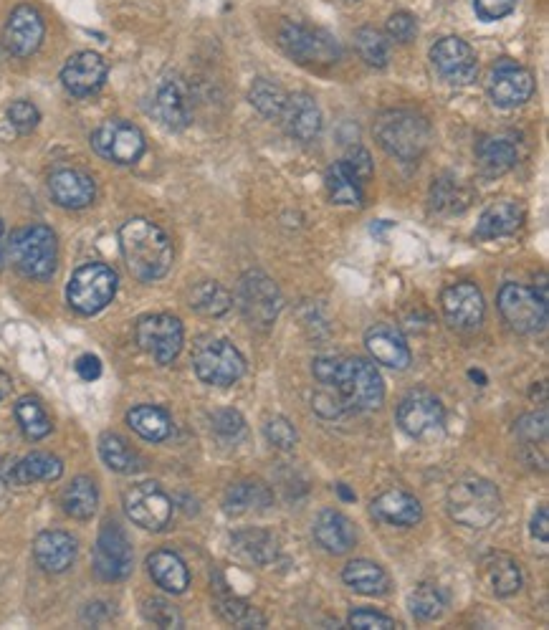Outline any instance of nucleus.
<instances>
[{"instance_id":"f257e3e1","label":"nucleus","mask_w":549,"mask_h":630,"mask_svg":"<svg viewBox=\"0 0 549 630\" xmlns=\"http://www.w3.org/2000/svg\"><path fill=\"white\" fill-rule=\"evenodd\" d=\"M322 388L334 390L347 410H375L385 400V383L377 367L362 357H319L312 365Z\"/></svg>"},{"instance_id":"f03ea898","label":"nucleus","mask_w":549,"mask_h":630,"mask_svg":"<svg viewBox=\"0 0 549 630\" xmlns=\"http://www.w3.org/2000/svg\"><path fill=\"white\" fill-rule=\"evenodd\" d=\"M119 248L130 274L140 281H157L173 266V243L160 226L132 218L119 231Z\"/></svg>"},{"instance_id":"7ed1b4c3","label":"nucleus","mask_w":549,"mask_h":630,"mask_svg":"<svg viewBox=\"0 0 549 630\" xmlns=\"http://www.w3.org/2000/svg\"><path fill=\"white\" fill-rule=\"evenodd\" d=\"M448 514L461 527L486 529L501 514L499 489L481 476L458 479L448 489Z\"/></svg>"},{"instance_id":"20e7f679","label":"nucleus","mask_w":549,"mask_h":630,"mask_svg":"<svg viewBox=\"0 0 549 630\" xmlns=\"http://www.w3.org/2000/svg\"><path fill=\"white\" fill-rule=\"evenodd\" d=\"M375 135L390 155L403 162L420 160L433 140L431 124L420 114L408 112V109L385 112L383 117L377 119Z\"/></svg>"},{"instance_id":"39448f33","label":"nucleus","mask_w":549,"mask_h":630,"mask_svg":"<svg viewBox=\"0 0 549 630\" xmlns=\"http://www.w3.org/2000/svg\"><path fill=\"white\" fill-rule=\"evenodd\" d=\"M8 254L16 269L28 279H49L56 271L59 246L49 226H28L16 231L8 243Z\"/></svg>"},{"instance_id":"423d86ee","label":"nucleus","mask_w":549,"mask_h":630,"mask_svg":"<svg viewBox=\"0 0 549 630\" xmlns=\"http://www.w3.org/2000/svg\"><path fill=\"white\" fill-rule=\"evenodd\" d=\"M117 294V274L107 264H84L74 271L66 297L74 312L92 317L99 314Z\"/></svg>"},{"instance_id":"0eeeda50","label":"nucleus","mask_w":549,"mask_h":630,"mask_svg":"<svg viewBox=\"0 0 549 630\" xmlns=\"http://www.w3.org/2000/svg\"><path fill=\"white\" fill-rule=\"evenodd\" d=\"M236 302L243 319L256 329H269L284 307L279 286L261 271H248L241 276L236 289Z\"/></svg>"},{"instance_id":"6e6552de","label":"nucleus","mask_w":549,"mask_h":630,"mask_svg":"<svg viewBox=\"0 0 549 630\" xmlns=\"http://www.w3.org/2000/svg\"><path fill=\"white\" fill-rule=\"evenodd\" d=\"M193 370L205 385L228 388L238 383L246 372V360L241 352L221 337H208L193 352Z\"/></svg>"},{"instance_id":"1a4fd4ad","label":"nucleus","mask_w":549,"mask_h":630,"mask_svg":"<svg viewBox=\"0 0 549 630\" xmlns=\"http://www.w3.org/2000/svg\"><path fill=\"white\" fill-rule=\"evenodd\" d=\"M279 44L299 64H337L342 56L340 44L332 33L304 23H284L279 31Z\"/></svg>"},{"instance_id":"9d476101","label":"nucleus","mask_w":549,"mask_h":630,"mask_svg":"<svg viewBox=\"0 0 549 630\" xmlns=\"http://www.w3.org/2000/svg\"><path fill=\"white\" fill-rule=\"evenodd\" d=\"M496 304H499L501 317L514 332L532 334L547 327V297H539L534 289L509 281L499 289Z\"/></svg>"},{"instance_id":"9b49d317","label":"nucleus","mask_w":549,"mask_h":630,"mask_svg":"<svg viewBox=\"0 0 549 630\" xmlns=\"http://www.w3.org/2000/svg\"><path fill=\"white\" fill-rule=\"evenodd\" d=\"M446 423V410L441 400L428 390H413L398 405V426L405 436L418 441H431L441 436Z\"/></svg>"},{"instance_id":"f8f14e48","label":"nucleus","mask_w":549,"mask_h":630,"mask_svg":"<svg viewBox=\"0 0 549 630\" xmlns=\"http://www.w3.org/2000/svg\"><path fill=\"white\" fill-rule=\"evenodd\" d=\"M124 512L137 527L147 532H160L173 519V501L155 481H142L124 491Z\"/></svg>"},{"instance_id":"ddd939ff","label":"nucleus","mask_w":549,"mask_h":630,"mask_svg":"<svg viewBox=\"0 0 549 630\" xmlns=\"http://www.w3.org/2000/svg\"><path fill=\"white\" fill-rule=\"evenodd\" d=\"M137 345L155 357L157 365H170L183 350V322L173 314H150L137 322Z\"/></svg>"},{"instance_id":"4468645a","label":"nucleus","mask_w":549,"mask_h":630,"mask_svg":"<svg viewBox=\"0 0 549 630\" xmlns=\"http://www.w3.org/2000/svg\"><path fill=\"white\" fill-rule=\"evenodd\" d=\"M92 145L104 160L117 162V165H132L145 152V135L132 122L109 119L102 127H97V132L92 135Z\"/></svg>"},{"instance_id":"2eb2a0df","label":"nucleus","mask_w":549,"mask_h":630,"mask_svg":"<svg viewBox=\"0 0 549 630\" xmlns=\"http://www.w3.org/2000/svg\"><path fill=\"white\" fill-rule=\"evenodd\" d=\"M132 544L127 539V534L119 529V524L109 522L104 524V529L99 532L97 547H94V570L102 580L117 582L132 572Z\"/></svg>"},{"instance_id":"dca6fc26","label":"nucleus","mask_w":549,"mask_h":630,"mask_svg":"<svg viewBox=\"0 0 549 630\" xmlns=\"http://www.w3.org/2000/svg\"><path fill=\"white\" fill-rule=\"evenodd\" d=\"M431 61L438 74L453 87H466L479 74V61H476L474 49L458 36H446L436 41V46L431 49Z\"/></svg>"},{"instance_id":"f3484780","label":"nucleus","mask_w":549,"mask_h":630,"mask_svg":"<svg viewBox=\"0 0 549 630\" xmlns=\"http://www.w3.org/2000/svg\"><path fill=\"white\" fill-rule=\"evenodd\" d=\"M443 317L451 324L453 329H461V332H471V329H479L484 322V294L476 284L471 281H458L451 284L441 297Z\"/></svg>"},{"instance_id":"a211bd4d","label":"nucleus","mask_w":549,"mask_h":630,"mask_svg":"<svg viewBox=\"0 0 549 630\" xmlns=\"http://www.w3.org/2000/svg\"><path fill=\"white\" fill-rule=\"evenodd\" d=\"M489 94L496 107H519L534 94L532 71L514 64V61H501L499 66H494V74H491Z\"/></svg>"},{"instance_id":"6ab92c4d","label":"nucleus","mask_w":549,"mask_h":630,"mask_svg":"<svg viewBox=\"0 0 549 630\" xmlns=\"http://www.w3.org/2000/svg\"><path fill=\"white\" fill-rule=\"evenodd\" d=\"M104 79H107V64L94 51H79L61 69V81L74 97H89L102 89Z\"/></svg>"},{"instance_id":"aec40b11","label":"nucleus","mask_w":549,"mask_h":630,"mask_svg":"<svg viewBox=\"0 0 549 630\" xmlns=\"http://www.w3.org/2000/svg\"><path fill=\"white\" fill-rule=\"evenodd\" d=\"M44 18L33 6H18L11 13L6 26V49L13 56L36 54L41 41H44Z\"/></svg>"},{"instance_id":"412c9836","label":"nucleus","mask_w":549,"mask_h":630,"mask_svg":"<svg viewBox=\"0 0 549 630\" xmlns=\"http://www.w3.org/2000/svg\"><path fill=\"white\" fill-rule=\"evenodd\" d=\"M365 347L377 365H385L390 370H405L410 365L408 342L393 324H375L367 329Z\"/></svg>"},{"instance_id":"4be33fe9","label":"nucleus","mask_w":549,"mask_h":630,"mask_svg":"<svg viewBox=\"0 0 549 630\" xmlns=\"http://www.w3.org/2000/svg\"><path fill=\"white\" fill-rule=\"evenodd\" d=\"M281 119H284L286 132L299 142H312L322 132V109L317 99L304 92L286 97Z\"/></svg>"},{"instance_id":"5701e85b","label":"nucleus","mask_w":549,"mask_h":630,"mask_svg":"<svg viewBox=\"0 0 549 630\" xmlns=\"http://www.w3.org/2000/svg\"><path fill=\"white\" fill-rule=\"evenodd\" d=\"M314 539L332 555H345L357 542L355 524L337 509H322L314 519Z\"/></svg>"},{"instance_id":"b1692460","label":"nucleus","mask_w":549,"mask_h":630,"mask_svg":"<svg viewBox=\"0 0 549 630\" xmlns=\"http://www.w3.org/2000/svg\"><path fill=\"white\" fill-rule=\"evenodd\" d=\"M49 190L51 198L61 205V208H87L89 203L97 195V188H94V180L89 178L87 173H79V170H71V167H64V170H56L49 178Z\"/></svg>"},{"instance_id":"393cba45","label":"nucleus","mask_w":549,"mask_h":630,"mask_svg":"<svg viewBox=\"0 0 549 630\" xmlns=\"http://www.w3.org/2000/svg\"><path fill=\"white\" fill-rule=\"evenodd\" d=\"M372 517L393 527H415L423 519V507L413 494L400 489H390L377 496L370 504Z\"/></svg>"},{"instance_id":"a878e982","label":"nucleus","mask_w":549,"mask_h":630,"mask_svg":"<svg viewBox=\"0 0 549 630\" xmlns=\"http://www.w3.org/2000/svg\"><path fill=\"white\" fill-rule=\"evenodd\" d=\"M33 557L46 572H66L76 560V539L59 529L41 532L33 542Z\"/></svg>"},{"instance_id":"bb28decb","label":"nucleus","mask_w":549,"mask_h":630,"mask_svg":"<svg viewBox=\"0 0 549 630\" xmlns=\"http://www.w3.org/2000/svg\"><path fill=\"white\" fill-rule=\"evenodd\" d=\"M481 577L491 593L499 598H509V595L519 593V587H522V567L504 552H491L481 560Z\"/></svg>"},{"instance_id":"cd10ccee","label":"nucleus","mask_w":549,"mask_h":630,"mask_svg":"<svg viewBox=\"0 0 549 630\" xmlns=\"http://www.w3.org/2000/svg\"><path fill=\"white\" fill-rule=\"evenodd\" d=\"M147 572H150L152 580L165 590V593L180 595L188 590L190 585V572L188 565L183 562V557L175 555L170 550H157L147 557Z\"/></svg>"},{"instance_id":"c85d7f7f","label":"nucleus","mask_w":549,"mask_h":630,"mask_svg":"<svg viewBox=\"0 0 549 630\" xmlns=\"http://www.w3.org/2000/svg\"><path fill=\"white\" fill-rule=\"evenodd\" d=\"M524 223V208L514 200H499L491 203L489 208L481 213L479 226H476V236L479 238H499L509 236L517 231Z\"/></svg>"},{"instance_id":"c756f323","label":"nucleus","mask_w":549,"mask_h":630,"mask_svg":"<svg viewBox=\"0 0 549 630\" xmlns=\"http://www.w3.org/2000/svg\"><path fill=\"white\" fill-rule=\"evenodd\" d=\"M155 114L162 119V124H167L170 130H185L190 122V107L188 99H185L183 87L180 81L165 79L157 89L155 97Z\"/></svg>"},{"instance_id":"7c9ffc66","label":"nucleus","mask_w":549,"mask_h":630,"mask_svg":"<svg viewBox=\"0 0 549 630\" xmlns=\"http://www.w3.org/2000/svg\"><path fill=\"white\" fill-rule=\"evenodd\" d=\"M342 580L360 595H385L390 590V577L383 567L370 560H352L350 565L342 570Z\"/></svg>"},{"instance_id":"2f4dec72","label":"nucleus","mask_w":549,"mask_h":630,"mask_svg":"<svg viewBox=\"0 0 549 630\" xmlns=\"http://www.w3.org/2000/svg\"><path fill=\"white\" fill-rule=\"evenodd\" d=\"M231 544L233 552L251 565H269L279 555V544H276L274 534L264 532V529H243V532L233 534Z\"/></svg>"},{"instance_id":"473e14b6","label":"nucleus","mask_w":549,"mask_h":630,"mask_svg":"<svg viewBox=\"0 0 549 630\" xmlns=\"http://www.w3.org/2000/svg\"><path fill=\"white\" fill-rule=\"evenodd\" d=\"M271 491L266 489L259 481H238V484L228 486L226 499H223V507L228 514H251V512H264L271 507Z\"/></svg>"},{"instance_id":"72a5a7b5","label":"nucleus","mask_w":549,"mask_h":630,"mask_svg":"<svg viewBox=\"0 0 549 630\" xmlns=\"http://www.w3.org/2000/svg\"><path fill=\"white\" fill-rule=\"evenodd\" d=\"M127 423H130L132 431L140 438L152 443H160L165 438H170L173 433V420L157 405H135V408L127 413Z\"/></svg>"},{"instance_id":"f704fd0d","label":"nucleus","mask_w":549,"mask_h":630,"mask_svg":"<svg viewBox=\"0 0 549 630\" xmlns=\"http://www.w3.org/2000/svg\"><path fill=\"white\" fill-rule=\"evenodd\" d=\"M324 183H327L329 198H332L334 203H340V205H360L362 203V185H365V180H362L360 175L352 170L350 162L347 160L334 162V165L327 170V178H324Z\"/></svg>"},{"instance_id":"c9c22d12","label":"nucleus","mask_w":549,"mask_h":630,"mask_svg":"<svg viewBox=\"0 0 549 630\" xmlns=\"http://www.w3.org/2000/svg\"><path fill=\"white\" fill-rule=\"evenodd\" d=\"M476 160H479L481 173L499 178L517 165V147L499 137H486L476 145Z\"/></svg>"},{"instance_id":"e433bc0d","label":"nucleus","mask_w":549,"mask_h":630,"mask_svg":"<svg viewBox=\"0 0 549 630\" xmlns=\"http://www.w3.org/2000/svg\"><path fill=\"white\" fill-rule=\"evenodd\" d=\"M61 507H64V512L74 519L94 517V512H97L99 507V489L97 484H94V479H89V476H76V479L64 489Z\"/></svg>"},{"instance_id":"4c0bfd02","label":"nucleus","mask_w":549,"mask_h":630,"mask_svg":"<svg viewBox=\"0 0 549 630\" xmlns=\"http://www.w3.org/2000/svg\"><path fill=\"white\" fill-rule=\"evenodd\" d=\"M64 474V464L54 453H31L13 466L16 484H33V481H56Z\"/></svg>"},{"instance_id":"58836bf2","label":"nucleus","mask_w":549,"mask_h":630,"mask_svg":"<svg viewBox=\"0 0 549 630\" xmlns=\"http://www.w3.org/2000/svg\"><path fill=\"white\" fill-rule=\"evenodd\" d=\"M99 453H102L104 464L117 474H137L142 469V458L117 433H104L99 438Z\"/></svg>"},{"instance_id":"ea45409f","label":"nucleus","mask_w":549,"mask_h":630,"mask_svg":"<svg viewBox=\"0 0 549 630\" xmlns=\"http://www.w3.org/2000/svg\"><path fill=\"white\" fill-rule=\"evenodd\" d=\"M233 299L218 281H200L190 291V307L205 317H221L231 309Z\"/></svg>"},{"instance_id":"a19ab883","label":"nucleus","mask_w":549,"mask_h":630,"mask_svg":"<svg viewBox=\"0 0 549 630\" xmlns=\"http://www.w3.org/2000/svg\"><path fill=\"white\" fill-rule=\"evenodd\" d=\"M471 198H474L471 190L463 188V185L453 178L436 180L431 188V205L438 213H448V216L463 213V210L471 205Z\"/></svg>"},{"instance_id":"79ce46f5","label":"nucleus","mask_w":549,"mask_h":630,"mask_svg":"<svg viewBox=\"0 0 549 630\" xmlns=\"http://www.w3.org/2000/svg\"><path fill=\"white\" fill-rule=\"evenodd\" d=\"M16 418H18V426L21 431L26 433L31 441H41L51 433V418L46 413V408L41 405L38 398H21L16 403Z\"/></svg>"},{"instance_id":"37998d69","label":"nucleus","mask_w":549,"mask_h":630,"mask_svg":"<svg viewBox=\"0 0 549 630\" xmlns=\"http://www.w3.org/2000/svg\"><path fill=\"white\" fill-rule=\"evenodd\" d=\"M216 610L226 623L241 625V628H264L266 618L259 610L248 605L246 600L236 598V595H223L216 600Z\"/></svg>"},{"instance_id":"c03bdc74","label":"nucleus","mask_w":549,"mask_h":630,"mask_svg":"<svg viewBox=\"0 0 549 630\" xmlns=\"http://www.w3.org/2000/svg\"><path fill=\"white\" fill-rule=\"evenodd\" d=\"M286 97H289V94L271 79H256L253 81L251 92H248V99H251L253 107L259 109V112L269 119L281 117Z\"/></svg>"},{"instance_id":"a18cd8bd","label":"nucleus","mask_w":549,"mask_h":630,"mask_svg":"<svg viewBox=\"0 0 549 630\" xmlns=\"http://www.w3.org/2000/svg\"><path fill=\"white\" fill-rule=\"evenodd\" d=\"M355 44L362 61H367V64L375 66V69H385V66H388L390 44L383 33L375 31V28H360V31L355 33Z\"/></svg>"},{"instance_id":"49530a36","label":"nucleus","mask_w":549,"mask_h":630,"mask_svg":"<svg viewBox=\"0 0 549 630\" xmlns=\"http://www.w3.org/2000/svg\"><path fill=\"white\" fill-rule=\"evenodd\" d=\"M443 608H446V600H443L441 590L436 585H423L415 587V593L410 595V613L418 620H436L441 618Z\"/></svg>"},{"instance_id":"de8ad7c7","label":"nucleus","mask_w":549,"mask_h":630,"mask_svg":"<svg viewBox=\"0 0 549 630\" xmlns=\"http://www.w3.org/2000/svg\"><path fill=\"white\" fill-rule=\"evenodd\" d=\"M264 436L271 446L281 448V451H291V448L297 446V441H299L297 428H294V423L286 420L284 415H274V418L266 420Z\"/></svg>"},{"instance_id":"09e8293b","label":"nucleus","mask_w":549,"mask_h":630,"mask_svg":"<svg viewBox=\"0 0 549 630\" xmlns=\"http://www.w3.org/2000/svg\"><path fill=\"white\" fill-rule=\"evenodd\" d=\"M142 613H145V618L150 620V623L160 625V628H180V625H183V618H180V613L175 610V605H170L162 598L147 600Z\"/></svg>"},{"instance_id":"8fccbe9b","label":"nucleus","mask_w":549,"mask_h":630,"mask_svg":"<svg viewBox=\"0 0 549 630\" xmlns=\"http://www.w3.org/2000/svg\"><path fill=\"white\" fill-rule=\"evenodd\" d=\"M213 428H216L218 436L228 438V441H236V438H241L243 433H246V423H243L241 413H236V410H218L216 415H213Z\"/></svg>"},{"instance_id":"3c124183","label":"nucleus","mask_w":549,"mask_h":630,"mask_svg":"<svg viewBox=\"0 0 549 630\" xmlns=\"http://www.w3.org/2000/svg\"><path fill=\"white\" fill-rule=\"evenodd\" d=\"M8 119H11V124L18 132H31L38 124V119H41V114H38V109L33 107L31 102L18 99V102H13L11 109H8Z\"/></svg>"},{"instance_id":"603ef678","label":"nucleus","mask_w":549,"mask_h":630,"mask_svg":"<svg viewBox=\"0 0 549 630\" xmlns=\"http://www.w3.org/2000/svg\"><path fill=\"white\" fill-rule=\"evenodd\" d=\"M350 625L357 630H390L395 628V620L383 613H377V610L362 608L350 615Z\"/></svg>"},{"instance_id":"864d4df0","label":"nucleus","mask_w":549,"mask_h":630,"mask_svg":"<svg viewBox=\"0 0 549 630\" xmlns=\"http://www.w3.org/2000/svg\"><path fill=\"white\" fill-rule=\"evenodd\" d=\"M519 0H476V16L481 21H499V18L509 16L517 8Z\"/></svg>"},{"instance_id":"5fc2aeb1","label":"nucleus","mask_w":549,"mask_h":630,"mask_svg":"<svg viewBox=\"0 0 549 630\" xmlns=\"http://www.w3.org/2000/svg\"><path fill=\"white\" fill-rule=\"evenodd\" d=\"M415 31H418V26H415V18L410 16V13H395L388 21V36L393 38V41H398V44L413 41Z\"/></svg>"},{"instance_id":"6e6d98bb","label":"nucleus","mask_w":549,"mask_h":630,"mask_svg":"<svg viewBox=\"0 0 549 630\" xmlns=\"http://www.w3.org/2000/svg\"><path fill=\"white\" fill-rule=\"evenodd\" d=\"M312 408L317 410L322 418H340V415L347 413V408L342 405V400L337 398L334 393H329L327 388L319 390V393H314L312 398Z\"/></svg>"},{"instance_id":"4d7b16f0","label":"nucleus","mask_w":549,"mask_h":630,"mask_svg":"<svg viewBox=\"0 0 549 630\" xmlns=\"http://www.w3.org/2000/svg\"><path fill=\"white\" fill-rule=\"evenodd\" d=\"M517 433L519 436L529 438V441H537V438L547 436V413H534V415H524L517 423Z\"/></svg>"},{"instance_id":"13d9d810","label":"nucleus","mask_w":549,"mask_h":630,"mask_svg":"<svg viewBox=\"0 0 549 630\" xmlns=\"http://www.w3.org/2000/svg\"><path fill=\"white\" fill-rule=\"evenodd\" d=\"M347 162H350V167L355 170L357 175H360L362 180H370L372 175V160H370V152L362 150V147H352L350 155L345 157Z\"/></svg>"},{"instance_id":"bf43d9fd","label":"nucleus","mask_w":549,"mask_h":630,"mask_svg":"<svg viewBox=\"0 0 549 630\" xmlns=\"http://www.w3.org/2000/svg\"><path fill=\"white\" fill-rule=\"evenodd\" d=\"M76 372H79L84 380H99V375H102V360H99L97 355H81L79 360H76Z\"/></svg>"},{"instance_id":"052dcab7","label":"nucleus","mask_w":549,"mask_h":630,"mask_svg":"<svg viewBox=\"0 0 549 630\" xmlns=\"http://www.w3.org/2000/svg\"><path fill=\"white\" fill-rule=\"evenodd\" d=\"M532 534L539 539V542H547V539H549V512H547V507H539L537 514H534Z\"/></svg>"},{"instance_id":"680f3d73","label":"nucleus","mask_w":549,"mask_h":630,"mask_svg":"<svg viewBox=\"0 0 549 630\" xmlns=\"http://www.w3.org/2000/svg\"><path fill=\"white\" fill-rule=\"evenodd\" d=\"M11 388H13V380H11V375H8V372H3V370H0V400H3V398H8V393H11Z\"/></svg>"},{"instance_id":"e2e57ef3","label":"nucleus","mask_w":549,"mask_h":630,"mask_svg":"<svg viewBox=\"0 0 549 630\" xmlns=\"http://www.w3.org/2000/svg\"><path fill=\"white\" fill-rule=\"evenodd\" d=\"M337 491H340V496H342V499H345V501H355V494H352V491L347 489V484L337 486Z\"/></svg>"},{"instance_id":"0e129e2a","label":"nucleus","mask_w":549,"mask_h":630,"mask_svg":"<svg viewBox=\"0 0 549 630\" xmlns=\"http://www.w3.org/2000/svg\"><path fill=\"white\" fill-rule=\"evenodd\" d=\"M0 266H3V246H0Z\"/></svg>"},{"instance_id":"69168bd1","label":"nucleus","mask_w":549,"mask_h":630,"mask_svg":"<svg viewBox=\"0 0 549 630\" xmlns=\"http://www.w3.org/2000/svg\"><path fill=\"white\" fill-rule=\"evenodd\" d=\"M0 236H3V221H0Z\"/></svg>"}]
</instances>
